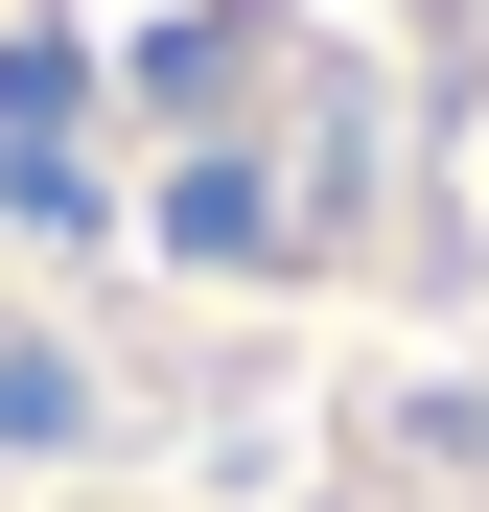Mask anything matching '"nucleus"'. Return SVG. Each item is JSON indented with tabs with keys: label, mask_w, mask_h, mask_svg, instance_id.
Here are the masks:
<instances>
[{
	"label": "nucleus",
	"mask_w": 489,
	"mask_h": 512,
	"mask_svg": "<svg viewBox=\"0 0 489 512\" xmlns=\"http://www.w3.org/2000/svg\"><path fill=\"white\" fill-rule=\"evenodd\" d=\"M0 512H489V0H0Z\"/></svg>",
	"instance_id": "1"
}]
</instances>
